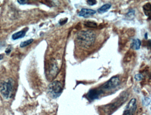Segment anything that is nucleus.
<instances>
[{
  "label": "nucleus",
  "mask_w": 151,
  "mask_h": 115,
  "mask_svg": "<svg viewBox=\"0 0 151 115\" xmlns=\"http://www.w3.org/2000/svg\"><path fill=\"white\" fill-rule=\"evenodd\" d=\"M96 39V34L91 30L80 31L76 36V40L78 46L85 49L92 47Z\"/></svg>",
  "instance_id": "nucleus-1"
},
{
  "label": "nucleus",
  "mask_w": 151,
  "mask_h": 115,
  "mask_svg": "<svg viewBox=\"0 0 151 115\" xmlns=\"http://www.w3.org/2000/svg\"><path fill=\"white\" fill-rule=\"evenodd\" d=\"M14 81L13 79L9 78L7 81L0 80V93L6 99L12 97L14 90Z\"/></svg>",
  "instance_id": "nucleus-2"
},
{
  "label": "nucleus",
  "mask_w": 151,
  "mask_h": 115,
  "mask_svg": "<svg viewBox=\"0 0 151 115\" xmlns=\"http://www.w3.org/2000/svg\"><path fill=\"white\" fill-rule=\"evenodd\" d=\"M46 74L47 80L52 81L56 77L59 72V68L54 59H51L47 65Z\"/></svg>",
  "instance_id": "nucleus-3"
},
{
  "label": "nucleus",
  "mask_w": 151,
  "mask_h": 115,
  "mask_svg": "<svg viewBox=\"0 0 151 115\" xmlns=\"http://www.w3.org/2000/svg\"><path fill=\"white\" fill-rule=\"evenodd\" d=\"M63 90L62 84L58 80L53 81L48 86V93L52 98H56L61 94Z\"/></svg>",
  "instance_id": "nucleus-4"
},
{
  "label": "nucleus",
  "mask_w": 151,
  "mask_h": 115,
  "mask_svg": "<svg viewBox=\"0 0 151 115\" xmlns=\"http://www.w3.org/2000/svg\"><path fill=\"white\" fill-rule=\"evenodd\" d=\"M120 84V80L119 77L114 76L111 78L109 80L104 83L99 88L102 93L106 91L111 90L118 86Z\"/></svg>",
  "instance_id": "nucleus-5"
},
{
  "label": "nucleus",
  "mask_w": 151,
  "mask_h": 115,
  "mask_svg": "<svg viewBox=\"0 0 151 115\" xmlns=\"http://www.w3.org/2000/svg\"><path fill=\"white\" fill-rule=\"evenodd\" d=\"M137 108V100L135 98H132L126 106L123 115H134Z\"/></svg>",
  "instance_id": "nucleus-6"
},
{
  "label": "nucleus",
  "mask_w": 151,
  "mask_h": 115,
  "mask_svg": "<svg viewBox=\"0 0 151 115\" xmlns=\"http://www.w3.org/2000/svg\"><path fill=\"white\" fill-rule=\"evenodd\" d=\"M102 93H103L99 88H94L89 91L87 94V97L90 100L93 101L99 98L100 95Z\"/></svg>",
  "instance_id": "nucleus-7"
},
{
  "label": "nucleus",
  "mask_w": 151,
  "mask_h": 115,
  "mask_svg": "<svg viewBox=\"0 0 151 115\" xmlns=\"http://www.w3.org/2000/svg\"><path fill=\"white\" fill-rule=\"evenodd\" d=\"M96 13V11L91 9L83 8L81 11L78 12V15L79 17H83L84 18H88L91 16L95 14Z\"/></svg>",
  "instance_id": "nucleus-8"
},
{
  "label": "nucleus",
  "mask_w": 151,
  "mask_h": 115,
  "mask_svg": "<svg viewBox=\"0 0 151 115\" xmlns=\"http://www.w3.org/2000/svg\"><path fill=\"white\" fill-rule=\"evenodd\" d=\"M141 44V41L139 39H134L131 43V48L133 50H138L140 48Z\"/></svg>",
  "instance_id": "nucleus-9"
},
{
  "label": "nucleus",
  "mask_w": 151,
  "mask_h": 115,
  "mask_svg": "<svg viewBox=\"0 0 151 115\" xmlns=\"http://www.w3.org/2000/svg\"><path fill=\"white\" fill-rule=\"evenodd\" d=\"M27 30H22V31H19V32L15 33L12 35V39L14 40H17L21 39V38H23L25 36Z\"/></svg>",
  "instance_id": "nucleus-10"
},
{
  "label": "nucleus",
  "mask_w": 151,
  "mask_h": 115,
  "mask_svg": "<svg viewBox=\"0 0 151 115\" xmlns=\"http://www.w3.org/2000/svg\"><path fill=\"white\" fill-rule=\"evenodd\" d=\"M151 4L150 2L147 3L143 6V11L146 16L150 17L151 15Z\"/></svg>",
  "instance_id": "nucleus-11"
},
{
  "label": "nucleus",
  "mask_w": 151,
  "mask_h": 115,
  "mask_svg": "<svg viewBox=\"0 0 151 115\" xmlns=\"http://www.w3.org/2000/svg\"><path fill=\"white\" fill-rule=\"evenodd\" d=\"M111 7V4L110 3H107L104 4L101 6L100 8H99L98 12L99 13H103L106 12L110 9Z\"/></svg>",
  "instance_id": "nucleus-12"
},
{
  "label": "nucleus",
  "mask_w": 151,
  "mask_h": 115,
  "mask_svg": "<svg viewBox=\"0 0 151 115\" xmlns=\"http://www.w3.org/2000/svg\"><path fill=\"white\" fill-rule=\"evenodd\" d=\"M84 24L86 27H90V28H96L98 26L96 22L93 21H91V20L85 21Z\"/></svg>",
  "instance_id": "nucleus-13"
},
{
  "label": "nucleus",
  "mask_w": 151,
  "mask_h": 115,
  "mask_svg": "<svg viewBox=\"0 0 151 115\" xmlns=\"http://www.w3.org/2000/svg\"><path fill=\"white\" fill-rule=\"evenodd\" d=\"M33 39H30V40H28L23 42H21V44H20V47H26V46L31 44L33 42Z\"/></svg>",
  "instance_id": "nucleus-14"
},
{
  "label": "nucleus",
  "mask_w": 151,
  "mask_h": 115,
  "mask_svg": "<svg viewBox=\"0 0 151 115\" xmlns=\"http://www.w3.org/2000/svg\"><path fill=\"white\" fill-rule=\"evenodd\" d=\"M135 12L134 10H129V12L126 14V17L129 19H132L135 16Z\"/></svg>",
  "instance_id": "nucleus-15"
},
{
  "label": "nucleus",
  "mask_w": 151,
  "mask_h": 115,
  "mask_svg": "<svg viewBox=\"0 0 151 115\" xmlns=\"http://www.w3.org/2000/svg\"><path fill=\"white\" fill-rule=\"evenodd\" d=\"M144 76L142 73L136 74L134 76V78L137 81H140L144 79Z\"/></svg>",
  "instance_id": "nucleus-16"
},
{
  "label": "nucleus",
  "mask_w": 151,
  "mask_h": 115,
  "mask_svg": "<svg viewBox=\"0 0 151 115\" xmlns=\"http://www.w3.org/2000/svg\"><path fill=\"white\" fill-rule=\"evenodd\" d=\"M150 103V99L148 97L144 98L143 100V103L144 105L147 106Z\"/></svg>",
  "instance_id": "nucleus-17"
},
{
  "label": "nucleus",
  "mask_w": 151,
  "mask_h": 115,
  "mask_svg": "<svg viewBox=\"0 0 151 115\" xmlns=\"http://www.w3.org/2000/svg\"><path fill=\"white\" fill-rule=\"evenodd\" d=\"M87 4L91 6H93L97 4V1L96 0H88L86 1Z\"/></svg>",
  "instance_id": "nucleus-18"
},
{
  "label": "nucleus",
  "mask_w": 151,
  "mask_h": 115,
  "mask_svg": "<svg viewBox=\"0 0 151 115\" xmlns=\"http://www.w3.org/2000/svg\"><path fill=\"white\" fill-rule=\"evenodd\" d=\"M68 18H66L63 19L62 20H60L59 23H60V24L61 25H63L67 23V21H68Z\"/></svg>",
  "instance_id": "nucleus-19"
},
{
  "label": "nucleus",
  "mask_w": 151,
  "mask_h": 115,
  "mask_svg": "<svg viewBox=\"0 0 151 115\" xmlns=\"http://www.w3.org/2000/svg\"><path fill=\"white\" fill-rule=\"evenodd\" d=\"M17 2H18L20 4H25L28 3V1H27V0H24V1H23V0H22V1L19 0V1H17Z\"/></svg>",
  "instance_id": "nucleus-20"
},
{
  "label": "nucleus",
  "mask_w": 151,
  "mask_h": 115,
  "mask_svg": "<svg viewBox=\"0 0 151 115\" xmlns=\"http://www.w3.org/2000/svg\"><path fill=\"white\" fill-rule=\"evenodd\" d=\"M11 49L10 48H7L6 49V54H7V55H8V54H9V53H10V52H11Z\"/></svg>",
  "instance_id": "nucleus-21"
},
{
  "label": "nucleus",
  "mask_w": 151,
  "mask_h": 115,
  "mask_svg": "<svg viewBox=\"0 0 151 115\" xmlns=\"http://www.w3.org/2000/svg\"><path fill=\"white\" fill-rule=\"evenodd\" d=\"M145 39H147V38H148V33H147V32L145 33Z\"/></svg>",
  "instance_id": "nucleus-22"
},
{
  "label": "nucleus",
  "mask_w": 151,
  "mask_h": 115,
  "mask_svg": "<svg viewBox=\"0 0 151 115\" xmlns=\"http://www.w3.org/2000/svg\"><path fill=\"white\" fill-rule=\"evenodd\" d=\"M3 56L2 55H0V60H1V59H3Z\"/></svg>",
  "instance_id": "nucleus-23"
}]
</instances>
